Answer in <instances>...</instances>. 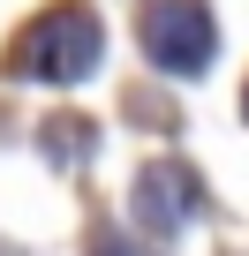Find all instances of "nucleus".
I'll return each mask as SVG.
<instances>
[{"label":"nucleus","instance_id":"obj_1","mask_svg":"<svg viewBox=\"0 0 249 256\" xmlns=\"http://www.w3.org/2000/svg\"><path fill=\"white\" fill-rule=\"evenodd\" d=\"M8 68L31 76V83H76V76H91L98 68V16L91 8H46L16 38Z\"/></svg>","mask_w":249,"mask_h":256},{"label":"nucleus","instance_id":"obj_2","mask_svg":"<svg viewBox=\"0 0 249 256\" xmlns=\"http://www.w3.org/2000/svg\"><path fill=\"white\" fill-rule=\"evenodd\" d=\"M136 30H144V53L166 76H204L211 68L219 30H211V8H204V0H151Z\"/></svg>","mask_w":249,"mask_h":256},{"label":"nucleus","instance_id":"obj_3","mask_svg":"<svg viewBox=\"0 0 249 256\" xmlns=\"http://www.w3.org/2000/svg\"><path fill=\"white\" fill-rule=\"evenodd\" d=\"M241 106H249V98H241Z\"/></svg>","mask_w":249,"mask_h":256}]
</instances>
